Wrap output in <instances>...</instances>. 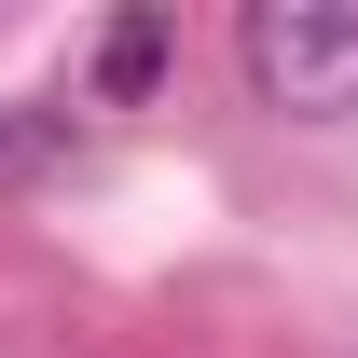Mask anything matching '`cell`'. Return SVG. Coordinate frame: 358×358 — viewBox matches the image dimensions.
I'll list each match as a JSON object with an SVG mask.
<instances>
[{
  "label": "cell",
  "instance_id": "6da1fadb",
  "mask_svg": "<svg viewBox=\"0 0 358 358\" xmlns=\"http://www.w3.org/2000/svg\"><path fill=\"white\" fill-rule=\"evenodd\" d=\"M234 69L289 124H345L358 110V14L345 0H248L234 14Z\"/></svg>",
  "mask_w": 358,
  "mask_h": 358
},
{
  "label": "cell",
  "instance_id": "7a4b0ae2",
  "mask_svg": "<svg viewBox=\"0 0 358 358\" xmlns=\"http://www.w3.org/2000/svg\"><path fill=\"white\" fill-rule=\"evenodd\" d=\"M69 96H14V110H0V179H28V166H55V152H69Z\"/></svg>",
  "mask_w": 358,
  "mask_h": 358
}]
</instances>
